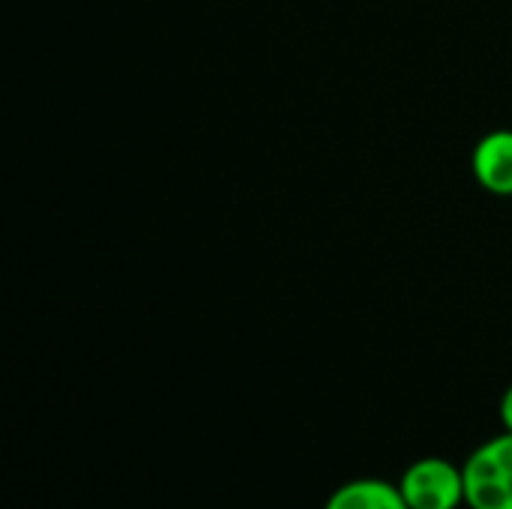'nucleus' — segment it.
I'll return each instance as SVG.
<instances>
[{
    "mask_svg": "<svg viewBox=\"0 0 512 509\" xmlns=\"http://www.w3.org/2000/svg\"><path fill=\"white\" fill-rule=\"evenodd\" d=\"M465 471V507L512 509V432L480 444Z\"/></svg>",
    "mask_w": 512,
    "mask_h": 509,
    "instance_id": "1",
    "label": "nucleus"
},
{
    "mask_svg": "<svg viewBox=\"0 0 512 509\" xmlns=\"http://www.w3.org/2000/svg\"><path fill=\"white\" fill-rule=\"evenodd\" d=\"M399 492L408 509H459L465 507V471L450 459H420L399 477Z\"/></svg>",
    "mask_w": 512,
    "mask_h": 509,
    "instance_id": "2",
    "label": "nucleus"
},
{
    "mask_svg": "<svg viewBox=\"0 0 512 509\" xmlns=\"http://www.w3.org/2000/svg\"><path fill=\"white\" fill-rule=\"evenodd\" d=\"M471 171L486 192L512 195V129H495L477 141Z\"/></svg>",
    "mask_w": 512,
    "mask_h": 509,
    "instance_id": "3",
    "label": "nucleus"
},
{
    "mask_svg": "<svg viewBox=\"0 0 512 509\" xmlns=\"http://www.w3.org/2000/svg\"><path fill=\"white\" fill-rule=\"evenodd\" d=\"M324 509H408V504L399 492V483L363 477L339 486L327 498Z\"/></svg>",
    "mask_w": 512,
    "mask_h": 509,
    "instance_id": "4",
    "label": "nucleus"
},
{
    "mask_svg": "<svg viewBox=\"0 0 512 509\" xmlns=\"http://www.w3.org/2000/svg\"><path fill=\"white\" fill-rule=\"evenodd\" d=\"M501 423H504V432H512V384L501 396Z\"/></svg>",
    "mask_w": 512,
    "mask_h": 509,
    "instance_id": "5",
    "label": "nucleus"
}]
</instances>
